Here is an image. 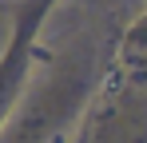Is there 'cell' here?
<instances>
[{
	"label": "cell",
	"instance_id": "6da1fadb",
	"mask_svg": "<svg viewBox=\"0 0 147 143\" xmlns=\"http://www.w3.org/2000/svg\"><path fill=\"white\" fill-rule=\"evenodd\" d=\"M52 143H64V135H56V139H52Z\"/></svg>",
	"mask_w": 147,
	"mask_h": 143
}]
</instances>
